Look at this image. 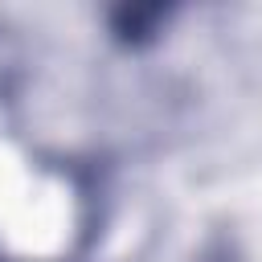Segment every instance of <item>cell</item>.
I'll return each instance as SVG.
<instances>
[{
    "label": "cell",
    "instance_id": "7a4b0ae2",
    "mask_svg": "<svg viewBox=\"0 0 262 262\" xmlns=\"http://www.w3.org/2000/svg\"><path fill=\"white\" fill-rule=\"evenodd\" d=\"M188 262H246V258H242V250H237V242H233V237L213 233L201 250H192V258H188Z\"/></svg>",
    "mask_w": 262,
    "mask_h": 262
},
{
    "label": "cell",
    "instance_id": "6da1fadb",
    "mask_svg": "<svg viewBox=\"0 0 262 262\" xmlns=\"http://www.w3.org/2000/svg\"><path fill=\"white\" fill-rule=\"evenodd\" d=\"M172 4H119L106 12V29L119 45L127 49H147L160 41V33L168 29L172 20Z\"/></svg>",
    "mask_w": 262,
    "mask_h": 262
}]
</instances>
